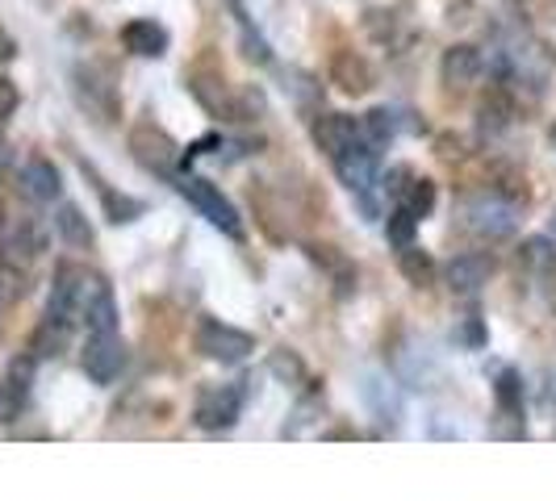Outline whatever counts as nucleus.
Segmentation results:
<instances>
[{"mask_svg":"<svg viewBox=\"0 0 556 501\" xmlns=\"http://www.w3.org/2000/svg\"><path fill=\"white\" fill-rule=\"evenodd\" d=\"M553 239H556V214H553Z\"/></svg>","mask_w":556,"mask_h":501,"instance_id":"58836bf2","label":"nucleus"},{"mask_svg":"<svg viewBox=\"0 0 556 501\" xmlns=\"http://www.w3.org/2000/svg\"><path fill=\"white\" fill-rule=\"evenodd\" d=\"M415 230H418V218L410 209L397 205L390 214V222H386V239H390V247L406 251V247H415Z\"/></svg>","mask_w":556,"mask_h":501,"instance_id":"bb28decb","label":"nucleus"},{"mask_svg":"<svg viewBox=\"0 0 556 501\" xmlns=\"http://www.w3.org/2000/svg\"><path fill=\"white\" fill-rule=\"evenodd\" d=\"M306 251H309V259H314L318 268H327V272H331V280L339 284V297H348V293L356 288V268H352V264H348L339 251H334V247H318V243H309Z\"/></svg>","mask_w":556,"mask_h":501,"instance_id":"a211bd4d","label":"nucleus"},{"mask_svg":"<svg viewBox=\"0 0 556 501\" xmlns=\"http://www.w3.org/2000/svg\"><path fill=\"white\" fill-rule=\"evenodd\" d=\"M397 205H402V209H410L415 218H427V214L435 209V184H431L427 176H422V180L415 176V180L406 184V193H402V201H397Z\"/></svg>","mask_w":556,"mask_h":501,"instance_id":"a878e982","label":"nucleus"},{"mask_svg":"<svg viewBox=\"0 0 556 501\" xmlns=\"http://www.w3.org/2000/svg\"><path fill=\"white\" fill-rule=\"evenodd\" d=\"M22 105V92H17V84L9 80V76H0V121H9L13 113Z\"/></svg>","mask_w":556,"mask_h":501,"instance_id":"2f4dec72","label":"nucleus"},{"mask_svg":"<svg viewBox=\"0 0 556 501\" xmlns=\"http://www.w3.org/2000/svg\"><path fill=\"white\" fill-rule=\"evenodd\" d=\"M243 414V389L239 385H214L197 397V426L201 431H230Z\"/></svg>","mask_w":556,"mask_h":501,"instance_id":"20e7f679","label":"nucleus"},{"mask_svg":"<svg viewBox=\"0 0 556 501\" xmlns=\"http://www.w3.org/2000/svg\"><path fill=\"white\" fill-rule=\"evenodd\" d=\"M17 55V47H13V38L9 34H0V59H13Z\"/></svg>","mask_w":556,"mask_h":501,"instance_id":"72a5a7b5","label":"nucleus"},{"mask_svg":"<svg viewBox=\"0 0 556 501\" xmlns=\"http://www.w3.org/2000/svg\"><path fill=\"white\" fill-rule=\"evenodd\" d=\"M55 230L67 247H92V226H88L80 205H59Z\"/></svg>","mask_w":556,"mask_h":501,"instance_id":"6ab92c4d","label":"nucleus"},{"mask_svg":"<svg viewBox=\"0 0 556 501\" xmlns=\"http://www.w3.org/2000/svg\"><path fill=\"white\" fill-rule=\"evenodd\" d=\"M197 351L214 363H243L255 351V334L218 322V318H205L197 326Z\"/></svg>","mask_w":556,"mask_h":501,"instance_id":"f03ea898","label":"nucleus"},{"mask_svg":"<svg viewBox=\"0 0 556 501\" xmlns=\"http://www.w3.org/2000/svg\"><path fill=\"white\" fill-rule=\"evenodd\" d=\"M377 146L368 139H361L356 146H348L339 159H334V171H339V180L352 189V193L361 196V193H368L372 184H377Z\"/></svg>","mask_w":556,"mask_h":501,"instance_id":"423d86ee","label":"nucleus"},{"mask_svg":"<svg viewBox=\"0 0 556 501\" xmlns=\"http://www.w3.org/2000/svg\"><path fill=\"white\" fill-rule=\"evenodd\" d=\"M415 176H410V167H390L386 176H381V184H386V193L393 196V201H402V193H406V184H410Z\"/></svg>","mask_w":556,"mask_h":501,"instance_id":"473e14b6","label":"nucleus"},{"mask_svg":"<svg viewBox=\"0 0 556 501\" xmlns=\"http://www.w3.org/2000/svg\"><path fill=\"white\" fill-rule=\"evenodd\" d=\"M364 139L372 142V146H381V142H390L397 134V113L393 110H368L364 113Z\"/></svg>","mask_w":556,"mask_h":501,"instance_id":"cd10ccee","label":"nucleus"},{"mask_svg":"<svg viewBox=\"0 0 556 501\" xmlns=\"http://www.w3.org/2000/svg\"><path fill=\"white\" fill-rule=\"evenodd\" d=\"M548 142H553V151H556V126H553V134H548Z\"/></svg>","mask_w":556,"mask_h":501,"instance_id":"c9c22d12","label":"nucleus"},{"mask_svg":"<svg viewBox=\"0 0 556 501\" xmlns=\"http://www.w3.org/2000/svg\"><path fill=\"white\" fill-rule=\"evenodd\" d=\"M494 277V255H485V251H469V255H456L452 264H447V284H452V293H477V288H485Z\"/></svg>","mask_w":556,"mask_h":501,"instance_id":"ddd939ff","label":"nucleus"},{"mask_svg":"<svg viewBox=\"0 0 556 501\" xmlns=\"http://www.w3.org/2000/svg\"><path fill=\"white\" fill-rule=\"evenodd\" d=\"M510 101H506V92H490L485 101H481V110H477V130L485 134V139H498L502 130L510 126Z\"/></svg>","mask_w":556,"mask_h":501,"instance_id":"aec40b11","label":"nucleus"},{"mask_svg":"<svg viewBox=\"0 0 556 501\" xmlns=\"http://www.w3.org/2000/svg\"><path fill=\"white\" fill-rule=\"evenodd\" d=\"M331 80L339 84L343 92H368V88H372V67H368L356 51H343V55H334V63H331Z\"/></svg>","mask_w":556,"mask_h":501,"instance_id":"f3484780","label":"nucleus"},{"mask_svg":"<svg viewBox=\"0 0 556 501\" xmlns=\"http://www.w3.org/2000/svg\"><path fill=\"white\" fill-rule=\"evenodd\" d=\"M76 101H80L84 110L92 113L101 126H110L117 121V92H113L110 84L97 80V72H88V67H76Z\"/></svg>","mask_w":556,"mask_h":501,"instance_id":"f8f14e48","label":"nucleus"},{"mask_svg":"<svg viewBox=\"0 0 556 501\" xmlns=\"http://www.w3.org/2000/svg\"><path fill=\"white\" fill-rule=\"evenodd\" d=\"M0 306H4V280H0Z\"/></svg>","mask_w":556,"mask_h":501,"instance_id":"e433bc0d","label":"nucleus"},{"mask_svg":"<svg viewBox=\"0 0 556 501\" xmlns=\"http://www.w3.org/2000/svg\"><path fill=\"white\" fill-rule=\"evenodd\" d=\"M268 372H273L277 381H285V385H302V381H306V363H302L298 351H289V347H277V351L268 356Z\"/></svg>","mask_w":556,"mask_h":501,"instance_id":"393cba45","label":"nucleus"},{"mask_svg":"<svg viewBox=\"0 0 556 501\" xmlns=\"http://www.w3.org/2000/svg\"><path fill=\"white\" fill-rule=\"evenodd\" d=\"M80 363L92 385H113L117 372H122V363H126V343L117 334H88Z\"/></svg>","mask_w":556,"mask_h":501,"instance_id":"39448f33","label":"nucleus"},{"mask_svg":"<svg viewBox=\"0 0 556 501\" xmlns=\"http://www.w3.org/2000/svg\"><path fill=\"white\" fill-rule=\"evenodd\" d=\"M469 226L481 239H506L515 230V209L498 196H481V201L469 205Z\"/></svg>","mask_w":556,"mask_h":501,"instance_id":"4468645a","label":"nucleus"},{"mask_svg":"<svg viewBox=\"0 0 556 501\" xmlns=\"http://www.w3.org/2000/svg\"><path fill=\"white\" fill-rule=\"evenodd\" d=\"M4 164H9V146L0 142V171H4Z\"/></svg>","mask_w":556,"mask_h":501,"instance_id":"f704fd0d","label":"nucleus"},{"mask_svg":"<svg viewBox=\"0 0 556 501\" xmlns=\"http://www.w3.org/2000/svg\"><path fill=\"white\" fill-rule=\"evenodd\" d=\"M494 397H498V410H510V414H523V381L515 368L498 372V385H494Z\"/></svg>","mask_w":556,"mask_h":501,"instance_id":"c756f323","label":"nucleus"},{"mask_svg":"<svg viewBox=\"0 0 556 501\" xmlns=\"http://www.w3.org/2000/svg\"><path fill=\"white\" fill-rule=\"evenodd\" d=\"M397 268H402V277L410 280L415 288H427V284L435 280V259H431V251H422V247L397 251Z\"/></svg>","mask_w":556,"mask_h":501,"instance_id":"5701e85b","label":"nucleus"},{"mask_svg":"<svg viewBox=\"0 0 556 501\" xmlns=\"http://www.w3.org/2000/svg\"><path fill=\"white\" fill-rule=\"evenodd\" d=\"M452 338H456V347L481 351V347H485V326H481V318H460V326L452 331Z\"/></svg>","mask_w":556,"mask_h":501,"instance_id":"7c9ffc66","label":"nucleus"},{"mask_svg":"<svg viewBox=\"0 0 556 501\" xmlns=\"http://www.w3.org/2000/svg\"><path fill=\"white\" fill-rule=\"evenodd\" d=\"M519 264L528 268L531 277L556 280V247L548 243V239H528L523 251H519Z\"/></svg>","mask_w":556,"mask_h":501,"instance_id":"4be33fe9","label":"nucleus"},{"mask_svg":"<svg viewBox=\"0 0 556 501\" xmlns=\"http://www.w3.org/2000/svg\"><path fill=\"white\" fill-rule=\"evenodd\" d=\"M0 247H4V259H9L13 268H29V264L47 251V226L38 222V218H22V222L0 239Z\"/></svg>","mask_w":556,"mask_h":501,"instance_id":"1a4fd4ad","label":"nucleus"},{"mask_svg":"<svg viewBox=\"0 0 556 501\" xmlns=\"http://www.w3.org/2000/svg\"><path fill=\"white\" fill-rule=\"evenodd\" d=\"M130 151H135V159H139L142 167H151V171H172L176 159H180V146L172 142V134L155 130V126H139V130L130 134Z\"/></svg>","mask_w":556,"mask_h":501,"instance_id":"6e6552de","label":"nucleus"},{"mask_svg":"<svg viewBox=\"0 0 556 501\" xmlns=\"http://www.w3.org/2000/svg\"><path fill=\"white\" fill-rule=\"evenodd\" d=\"M80 318L84 326H88V334H117V301H113V288L101 277L88 280Z\"/></svg>","mask_w":556,"mask_h":501,"instance_id":"9b49d317","label":"nucleus"},{"mask_svg":"<svg viewBox=\"0 0 556 501\" xmlns=\"http://www.w3.org/2000/svg\"><path fill=\"white\" fill-rule=\"evenodd\" d=\"M176 189H180V196H185V201H189V205H193L197 214H201L210 226H218V230L230 234V239H239V234H243L239 209L226 201L218 184H210L205 176H180V184H176Z\"/></svg>","mask_w":556,"mask_h":501,"instance_id":"f257e3e1","label":"nucleus"},{"mask_svg":"<svg viewBox=\"0 0 556 501\" xmlns=\"http://www.w3.org/2000/svg\"><path fill=\"white\" fill-rule=\"evenodd\" d=\"M26 397H29V385L26 381H17V376H0V422H17L22 410H26Z\"/></svg>","mask_w":556,"mask_h":501,"instance_id":"b1692460","label":"nucleus"},{"mask_svg":"<svg viewBox=\"0 0 556 501\" xmlns=\"http://www.w3.org/2000/svg\"><path fill=\"white\" fill-rule=\"evenodd\" d=\"M22 184H26V193L34 196V201H59V193H63V176H59V167L51 164V159H42V155H34L26 167H22Z\"/></svg>","mask_w":556,"mask_h":501,"instance_id":"dca6fc26","label":"nucleus"},{"mask_svg":"<svg viewBox=\"0 0 556 501\" xmlns=\"http://www.w3.org/2000/svg\"><path fill=\"white\" fill-rule=\"evenodd\" d=\"M122 47L139 59H160L167 51V29L151 17H135L122 26Z\"/></svg>","mask_w":556,"mask_h":501,"instance_id":"2eb2a0df","label":"nucleus"},{"mask_svg":"<svg viewBox=\"0 0 556 501\" xmlns=\"http://www.w3.org/2000/svg\"><path fill=\"white\" fill-rule=\"evenodd\" d=\"M364 139V126L356 117H348V113H323L318 121H314V142H318V151H327L331 159H339L348 146H356Z\"/></svg>","mask_w":556,"mask_h":501,"instance_id":"9d476101","label":"nucleus"},{"mask_svg":"<svg viewBox=\"0 0 556 501\" xmlns=\"http://www.w3.org/2000/svg\"><path fill=\"white\" fill-rule=\"evenodd\" d=\"M0 230H4V209H0Z\"/></svg>","mask_w":556,"mask_h":501,"instance_id":"4c0bfd02","label":"nucleus"},{"mask_svg":"<svg viewBox=\"0 0 556 501\" xmlns=\"http://www.w3.org/2000/svg\"><path fill=\"white\" fill-rule=\"evenodd\" d=\"M67 322H55V318H47L38 331H34V343H29V351H34V360H51V356H63L67 351Z\"/></svg>","mask_w":556,"mask_h":501,"instance_id":"412c9836","label":"nucleus"},{"mask_svg":"<svg viewBox=\"0 0 556 501\" xmlns=\"http://www.w3.org/2000/svg\"><path fill=\"white\" fill-rule=\"evenodd\" d=\"M88 280L92 277L84 272L80 264H59L55 284H51V301H47V318H55V322H67V326H72V318H80Z\"/></svg>","mask_w":556,"mask_h":501,"instance_id":"7ed1b4c3","label":"nucleus"},{"mask_svg":"<svg viewBox=\"0 0 556 501\" xmlns=\"http://www.w3.org/2000/svg\"><path fill=\"white\" fill-rule=\"evenodd\" d=\"M101 205H105V218H110L113 226L135 222V218H142V201H135V196L113 193V189H101Z\"/></svg>","mask_w":556,"mask_h":501,"instance_id":"c85d7f7f","label":"nucleus"},{"mask_svg":"<svg viewBox=\"0 0 556 501\" xmlns=\"http://www.w3.org/2000/svg\"><path fill=\"white\" fill-rule=\"evenodd\" d=\"M481 72H485V59L477 51L473 42H456V47H447L444 59H440V76L452 92H465V88H473L481 80Z\"/></svg>","mask_w":556,"mask_h":501,"instance_id":"0eeeda50","label":"nucleus"}]
</instances>
